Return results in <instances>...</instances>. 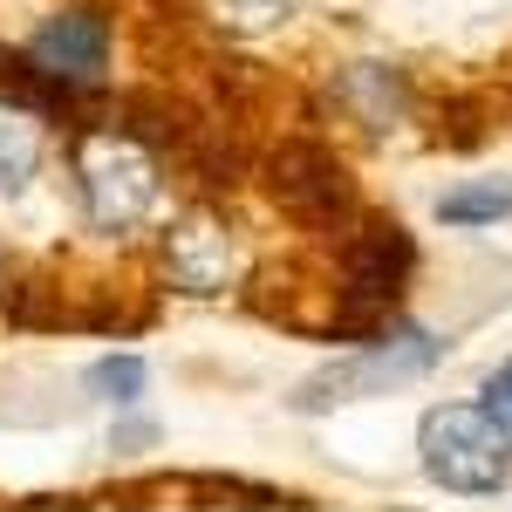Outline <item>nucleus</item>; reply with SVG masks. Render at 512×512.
I'll use <instances>...</instances> for the list:
<instances>
[{"label":"nucleus","mask_w":512,"mask_h":512,"mask_svg":"<svg viewBox=\"0 0 512 512\" xmlns=\"http://www.w3.org/2000/svg\"><path fill=\"white\" fill-rule=\"evenodd\" d=\"M417 451L444 492H499L512 478V437L492 424L485 403H437L417 424Z\"/></svg>","instance_id":"nucleus-1"},{"label":"nucleus","mask_w":512,"mask_h":512,"mask_svg":"<svg viewBox=\"0 0 512 512\" xmlns=\"http://www.w3.org/2000/svg\"><path fill=\"white\" fill-rule=\"evenodd\" d=\"M35 158H41V137L28 117H0V192H21L35 178Z\"/></svg>","instance_id":"nucleus-7"},{"label":"nucleus","mask_w":512,"mask_h":512,"mask_svg":"<svg viewBox=\"0 0 512 512\" xmlns=\"http://www.w3.org/2000/svg\"><path fill=\"white\" fill-rule=\"evenodd\" d=\"M512 212V185H465V192L437 198V219L444 226H492Z\"/></svg>","instance_id":"nucleus-6"},{"label":"nucleus","mask_w":512,"mask_h":512,"mask_svg":"<svg viewBox=\"0 0 512 512\" xmlns=\"http://www.w3.org/2000/svg\"><path fill=\"white\" fill-rule=\"evenodd\" d=\"M212 14L233 28V35H267L294 14V0H212Z\"/></svg>","instance_id":"nucleus-8"},{"label":"nucleus","mask_w":512,"mask_h":512,"mask_svg":"<svg viewBox=\"0 0 512 512\" xmlns=\"http://www.w3.org/2000/svg\"><path fill=\"white\" fill-rule=\"evenodd\" d=\"M437 355H444V342H437V335H424V328H410V335H396V342H376V349H362L355 362H335L328 376H315V383L301 390V403H308V410H321V403H355V396L396 390V383L424 376Z\"/></svg>","instance_id":"nucleus-3"},{"label":"nucleus","mask_w":512,"mask_h":512,"mask_svg":"<svg viewBox=\"0 0 512 512\" xmlns=\"http://www.w3.org/2000/svg\"><path fill=\"white\" fill-rule=\"evenodd\" d=\"M485 410H492V424L512 437V362H499V369L485 376Z\"/></svg>","instance_id":"nucleus-10"},{"label":"nucleus","mask_w":512,"mask_h":512,"mask_svg":"<svg viewBox=\"0 0 512 512\" xmlns=\"http://www.w3.org/2000/svg\"><path fill=\"white\" fill-rule=\"evenodd\" d=\"M89 390L110 396V403H137V396H144V362H137V355H110V362H96V369H89Z\"/></svg>","instance_id":"nucleus-9"},{"label":"nucleus","mask_w":512,"mask_h":512,"mask_svg":"<svg viewBox=\"0 0 512 512\" xmlns=\"http://www.w3.org/2000/svg\"><path fill=\"white\" fill-rule=\"evenodd\" d=\"M164 280L192 301H212L239 280V239L226 219L212 212H185L171 233H164Z\"/></svg>","instance_id":"nucleus-4"},{"label":"nucleus","mask_w":512,"mask_h":512,"mask_svg":"<svg viewBox=\"0 0 512 512\" xmlns=\"http://www.w3.org/2000/svg\"><path fill=\"white\" fill-rule=\"evenodd\" d=\"M28 55H35L48 76L89 82V76H103V62H110V28H103L96 14H55V21L35 35Z\"/></svg>","instance_id":"nucleus-5"},{"label":"nucleus","mask_w":512,"mask_h":512,"mask_svg":"<svg viewBox=\"0 0 512 512\" xmlns=\"http://www.w3.org/2000/svg\"><path fill=\"white\" fill-rule=\"evenodd\" d=\"M76 178H82V205H89V219H96L103 233L144 226L151 205H158V164H151V151L130 144V137H117V130L82 137Z\"/></svg>","instance_id":"nucleus-2"}]
</instances>
